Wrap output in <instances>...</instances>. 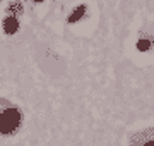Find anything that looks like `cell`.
<instances>
[{
	"mask_svg": "<svg viewBox=\"0 0 154 146\" xmlns=\"http://www.w3.org/2000/svg\"><path fill=\"white\" fill-rule=\"evenodd\" d=\"M146 146H154V141H151V143H147Z\"/></svg>",
	"mask_w": 154,
	"mask_h": 146,
	"instance_id": "6",
	"label": "cell"
},
{
	"mask_svg": "<svg viewBox=\"0 0 154 146\" xmlns=\"http://www.w3.org/2000/svg\"><path fill=\"white\" fill-rule=\"evenodd\" d=\"M149 48V41L142 40V41H139V50H147Z\"/></svg>",
	"mask_w": 154,
	"mask_h": 146,
	"instance_id": "4",
	"label": "cell"
},
{
	"mask_svg": "<svg viewBox=\"0 0 154 146\" xmlns=\"http://www.w3.org/2000/svg\"><path fill=\"white\" fill-rule=\"evenodd\" d=\"M16 11H17V12H21V11H22V7H21V5H17V4L11 5V12H16Z\"/></svg>",
	"mask_w": 154,
	"mask_h": 146,
	"instance_id": "5",
	"label": "cell"
},
{
	"mask_svg": "<svg viewBox=\"0 0 154 146\" xmlns=\"http://www.w3.org/2000/svg\"><path fill=\"white\" fill-rule=\"evenodd\" d=\"M4 29H5V33L14 34L17 29H19V23H17V19H14V17H7L5 23H4Z\"/></svg>",
	"mask_w": 154,
	"mask_h": 146,
	"instance_id": "2",
	"label": "cell"
},
{
	"mask_svg": "<svg viewBox=\"0 0 154 146\" xmlns=\"http://www.w3.org/2000/svg\"><path fill=\"white\" fill-rule=\"evenodd\" d=\"M34 2H41V0H34Z\"/></svg>",
	"mask_w": 154,
	"mask_h": 146,
	"instance_id": "7",
	"label": "cell"
},
{
	"mask_svg": "<svg viewBox=\"0 0 154 146\" xmlns=\"http://www.w3.org/2000/svg\"><path fill=\"white\" fill-rule=\"evenodd\" d=\"M84 11H86V7H84V5L77 7L75 11H74V12L70 14V17H69V21H70V23H75V21H79V19H81V16L84 14Z\"/></svg>",
	"mask_w": 154,
	"mask_h": 146,
	"instance_id": "3",
	"label": "cell"
},
{
	"mask_svg": "<svg viewBox=\"0 0 154 146\" xmlns=\"http://www.w3.org/2000/svg\"><path fill=\"white\" fill-rule=\"evenodd\" d=\"M21 124V113L17 108H7L0 113V132L2 134H12Z\"/></svg>",
	"mask_w": 154,
	"mask_h": 146,
	"instance_id": "1",
	"label": "cell"
}]
</instances>
